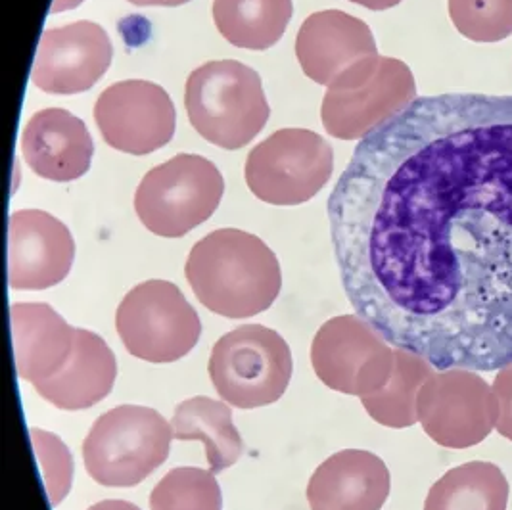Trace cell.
<instances>
[{"instance_id":"1","label":"cell","mask_w":512,"mask_h":510,"mask_svg":"<svg viewBox=\"0 0 512 510\" xmlns=\"http://www.w3.org/2000/svg\"><path fill=\"white\" fill-rule=\"evenodd\" d=\"M346 296L436 371L512 365V94L411 100L328 198Z\"/></svg>"},{"instance_id":"2","label":"cell","mask_w":512,"mask_h":510,"mask_svg":"<svg viewBox=\"0 0 512 510\" xmlns=\"http://www.w3.org/2000/svg\"><path fill=\"white\" fill-rule=\"evenodd\" d=\"M185 273L200 303L227 319L267 311L282 288L275 252L256 234L240 229H219L196 242Z\"/></svg>"},{"instance_id":"3","label":"cell","mask_w":512,"mask_h":510,"mask_svg":"<svg viewBox=\"0 0 512 510\" xmlns=\"http://www.w3.org/2000/svg\"><path fill=\"white\" fill-rule=\"evenodd\" d=\"M185 106L196 133L225 150L250 144L271 114L261 77L236 60H213L192 71Z\"/></svg>"},{"instance_id":"4","label":"cell","mask_w":512,"mask_h":510,"mask_svg":"<svg viewBox=\"0 0 512 510\" xmlns=\"http://www.w3.org/2000/svg\"><path fill=\"white\" fill-rule=\"evenodd\" d=\"M173 440V426L158 411L121 405L94 422L83 461L96 484L133 487L167 461Z\"/></svg>"},{"instance_id":"5","label":"cell","mask_w":512,"mask_h":510,"mask_svg":"<svg viewBox=\"0 0 512 510\" xmlns=\"http://www.w3.org/2000/svg\"><path fill=\"white\" fill-rule=\"evenodd\" d=\"M225 192L221 171L196 154H179L150 169L135 192L140 223L163 238H181L206 223Z\"/></svg>"},{"instance_id":"6","label":"cell","mask_w":512,"mask_h":510,"mask_svg":"<svg viewBox=\"0 0 512 510\" xmlns=\"http://www.w3.org/2000/svg\"><path fill=\"white\" fill-rule=\"evenodd\" d=\"M211 382L236 409H257L279 401L294 363L284 338L261 325H246L219 338L211 349Z\"/></svg>"},{"instance_id":"7","label":"cell","mask_w":512,"mask_h":510,"mask_svg":"<svg viewBox=\"0 0 512 510\" xmlns=\"http://www.w3.org/2000/svg\"><path fill=\"white\" fill-rule=\"evenodd\" d=\"M116 328L133 357L148 363H173L200 340L202 323L177 284L146 280L119 303Z\"/></svg>"},{"instance_id":"8","label":"cell","mask_w":512,"mask_h":510,"mask_svg":"<svg viewBox=\"0 0 512 510\" xmlns=\"http://www.w3.org/2000/svg\"><path fill=\"white\" fill-rule=\"evenodd\" d=\"M334 171L332 146L307 129H280L250 152L244 177L271 206H300L315 198Z\"/></svg>"},{"instance_id":"9","label":"cell","mask_w":512,"mask_h":510,"mask_svg":"<svg viewBox=\"0 0 512 510\" xmlns=\"http://www.w3.org/2000/svg\"><path fill=\"white\" fill-rule=\"evenodd\" d=\"M394 62H359L344 71L325 94L321 119L334 139H365L378 125L396 116L413 98L411 89L397 83Z\"/></svg>"},{"instance_id":"10","label":"cell","mask_w":512,"mask_h":510,"mask_svg":"<svg viewBox=\"0 0 512 510\" xmlns=\"http://www.w3.org/2000/svg\"><path fill=\"white\" fill-rule=\"evenodd\" d=\"M390 357L388 342L359 315L326 321L311 346V363L317 378L334 392L361 397L386 382Z\"/></svg>"},{"instance_id":"11","label":"cell","mask_w":512,"mask_h":510,"mask_svg":"<svg viewBox=\"0 0 512 510\" xmlns=\"http://www.w3.org/2000/svg\"><path fill=\"white\" fill-rule=\"evenodd\" d=\"M94 119L108 146L131 156H146L171 142L177 114L163 87L129 79L102 91L94 106Z\"/></svg>"},{"instance_id":"12","label":"cell","mask_w":512,"mask_h":510,"mask_svg":"<svg viewBox=\"0 0 512 510\" xmlns=\"http://www.w3.org/2000/svg\"><path fill=\"white\" fill-rule=\"evenodd\" d=\"M114 47L94 22L54 27L43 33L31 81L48 94H79L93 89L112 66Z\"/></svg>"},{"instance_id":"13","label":"cell","mask_w":512,"mask_h":510,"mask_svg":"<svg viewBox=\"0 0 512 510\" xmlns=\"http://www.w3.org/2000/svg\"><path fill=\"white\" fill-rule=\"evenodd\" d=\"M75 242L70 229L41 209H20L8 221V284L47 290L70 275Z\"/></svg>"},{"instance_id":"14","label":"cell","mask_w":512,"mask_h":510,"mask_svg":"<svg viewBox=\"0 0 512 510\" xmlns=\"http://www.w3.org/2000/svg\"><path fill=\"white\" fill-rule=\"evenodd\" d=\"M22 154L35 175L54 183H70L91 169L93 137L83 119L64 108H47L27 121Z\"/></svg>"},{"instance_id":"15","label":"cell","mask_w":512,"mask_h":510,"mask_svg":"<svg viewBox=\"0 0 512 510\" xmlns=\"http://www.w3.org/2000/svg\"><path fill=\"white\" fill-rule=\"evenodd\" d=\"M303 73L326 89L355 64L374 56L369 27L342 10H323L303 22L296 37Z\"/></svg>"},{"instance_id":"16","label":"cell","mask_w":512,"mask_h":510,"mask_svg":"<svg viewBox=\"0 0 512 510\" xmlns=\"http://www.w3.org/2000/svg\"><path fill=\"white\" fill-rule=\"evenodd\" d=\"M388 493L386 464L369 451L346 449L313 472L307 501L311 510H380Z\"/></svg>"},{"instance_id":"17","label":"cell","mask_w":512,"mask_h":510,"mask_svg":"<svg viewBox=\"0 0 512 510\" xmlns=\"http://www.w3.org/2000/svg\"><path fill=\"white\" fill-rule=\"evenodd\" d=\"M16 369L37 386L70 361L75 330L48 303H14L10 309Z\"/></svg>"},{"instance_id":"18","label":"cell","mask_w":512,"mask_h":510,"mask_svg":"<svg viewBox=\"0 0 512 510\" xmlns=\"http://www.w3.org/2000/svg\"><path fill=\"white\" fill-rule=\"evenodd\" d=\"M117 376L114 351L94 332L77 328L66 367L35 386L37 394L64 411L89 409L112 394Z\"/></svg>"},{"instance_id":"19","label":"cell","mask_w":512,"mask_h":510,"mask_svg":"<svg viewBox=\"0 0 512 510\" xmlns=\"http://www.w3.org/2000/svg\"><path fill=\"white\" fill-rule=\"evenodd\" d=\"M171 426L175 440L202 441L206 445L213 474L234 466L244 453V441L234 426L231 407L206 395L179 403Z\"/></svg>"},{"instance_id":"20","label":"cell","mask_w":512,"mask_h":510,"mask_svg":"<svg viewBox=\"0 0 512 510\" xmlns=\"http://www.w3.org/2000/svg\"><path fill=\"white\" fill-rule=\"evenodd\" d=\"M213 22L238 48L267 50L282 39L292 20V0H213Z\"/></svg>"},{"instance_id":"21","label":"cell","mask_w":512,"mask_h":510,"mask_svg":"<svg viewBox=\"0 0 512 510\" xmlns=\"http://www.w3.org/2000/svg\"><path fill=\"white\" fill-rule=\"evenodd\" d=\"M221 487L211 470L181 466L152 489L150 510H221Z\"/></svg>"},{"instance_id":"22","label":"cell","mask_w":512,"mask_h":510,"mask_svg":"<svg viewBox=\"0 0 512 510\" xmlns=\"http://www.w3.org/2000/svg\"><path fill=\"white\" fill-rule=\"evenodd\" d=\"M31 440L35 445V455L41 463V470L45 476L50 505L56 507L60 501L66 499L70 491L71 476H73L70 451L56 436L37 428L31 430Z\"/></svg>"},{"instance_id":"23","label":"cell","mask_w":512,"mask_h":510,"mask_svg":"<svg viewBox=\"0 0 512 510\" xmlns=\"http://www.w3.org/2000/svg\"><path fill=\"white\" fill-rule=\"evenodd\" d=\"M89 510H140L137 505L129 503V501H119V499H108V501H100Z\"/></svg>"},{"instance_id":"24","label":"cell","mask_w":512,"mask_h":510,"mask_svg":"<svg viewBox=\"0 0 512 510\" xmlns=\"http://www.w3.org/2000/svg\"><path fill=\"white\" fill-rule=\"evenodd\" d=\"M129 2L137 6H183L190 0H129Z\"/></svg>"},{"instance_id":"25","label":"cell","mask_w":512,"mask_h":510,"mask_svg":"<svg viewBox=\"0 0 512 510\" xmlns=\"http://www.w3.org/2000/svg\"><path fill=\"white\" fill-rule=\"evenodd\" d=\"M351 2H357V4H361V6H367V8H374V10H378V8H384V6L394 4L396 0H351Z\"/></svg>"}]
</instances>
